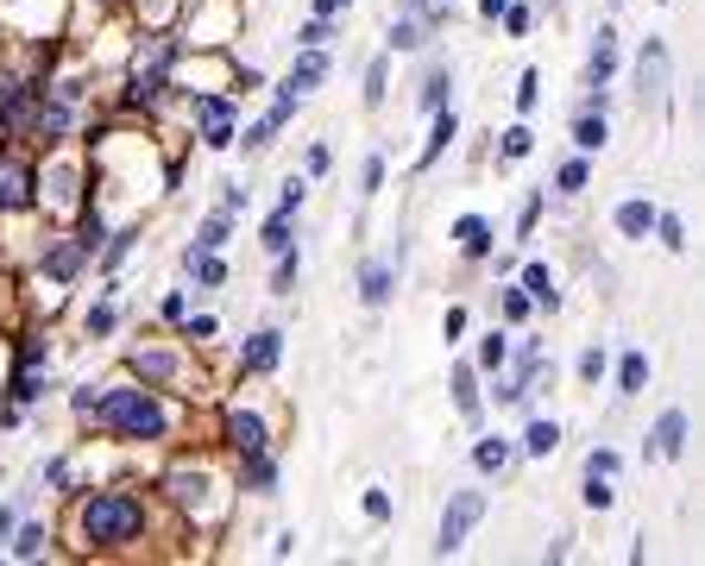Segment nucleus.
<instances>
[{
  "label": "nucleus",
  "instance_id": "nucleus-21",
  "mask_svg": "<svg viewBox=\"0 0 705 566\" xmlns=\"http://www.w3.org/2000/svg\"><path fill=\"white\" fill-rule=\"evenodd\" d=\"M139 371L164 384V378H176V359H171V352H139Z\"/></svg>",
  "mask_w": 705,
  "mask_h": 566
},
{
  "label": "nucleus",
  "instance_id": "nucleus-39",
  "mask_svg": "<svg viewBox=\"0 0 705 566\" xmlns=\"http://www.w3.org/2000/svg\"><path fill=\"white\" fill-rule=\"evenodd\" d=\"M580 183H586V164H561V189H568V196L580 189Z\"/></svg>",
  "mask_w": 705,
  "mask_h": 566
},
{
  "label": "nucleus",
  "instance_id": "nucleus-9",
  "mask_svg": "<svg viewBox=\"0 0 705 566\" xmlns=\"http://www.w3.org/2000/svg\"><path fill=\"white\" fill-rule=\"evenodd\" d=\"M32 202V176L20 164H0V208H25Z\"/></svg>",
  "mask_w": 705,
  "mask_h": 566
},
{
  "label": "nucleus",
  "instance_id": "nucleus-6",
  "mask_svg": "<svg viewBox=\"0 0 705 566\" xmlns=\"http://www.w3.org/2000/svg\"><path fill=\"white\" fill-rule=\"evenodd\" d=\"M227 441H234L239 453H258V447H265V415L234 410V415H227Z\"/></svg>",
  "mask_w": 705,
  "mask_h": 566
},
{
  "label": "nucleus",
  "instance_id": "nucleus-3",
  "mask_svg": "<svg viewBox=\"0 0 705 566\" xmlns=\"http://www.w3.org/2000/svg\"><path fill=\"white\" fill-rule=\"evenodd\" d=\"M479 516H486V497H479V491H460L448 504V516H441V554H453V547L467 542V528L479 523Z\"/></svg>",
  "mask_w": 705,
  "mask_h": 566
},
{
  "label": "nucleus",
  "instance_id": "nucleus-36",
  "mask_svg": "<svg viewBox=\"0 0 705 566\" xmlns=\"http://www.w3.org/2000/svg\"><path fill=\"white\" fill-rule=\"evenodd\" d=\"M272 133H277L272 120H258L253 133H246V152H265V145H272Z\"/></svg>",
  "mask_w": 705,
  "mask_h": 566
},
{
  "label": "nucleus",
  "instance_id": "nucleus-18",
  "mask_svg": "<svg viewBox=\"0 0 705 566\" xmlns=\"http://www.w3.org/2000/svg\"><path fill=\"white\" fill-rule=\"evenodd\" d=\"M523 290L535 296V302H549V309H554V277H549V265H529V271H523Z\"/></svg>",
  "mask_w": 705,
  "mask_h": 566
},
{
  "label": "nucleus",
  "instance_id": "nucleus-27",
  "mask_svg": "<svg viewBox=\"0 0 705 566\" xmlns=\"http://www.w3.org/2000/svg\"><path fill=\"white\" fill-rule=\"evenodd\" d=\"M246 485H258V491L272 485V460H265V447H258V453H246Z\"/></svg>",
  "mask_w": 705,
  "mask_h": 566
},
{
  "label": "nucleus",
  "instance_id": "nucleus-19",
  "mask_svg": "<svg viewBox=\"0 0 705 566\" xmlns=\"http://www.w3.org/2000/svg\"><path fill=\"white\" fill-rule=\"evenodd\" d=\"M453 403H460V415H479V391H472V371L467 366L453 371Z\"/></svg>",
  "mask_w": 705,
  "mask_h": 566
},
{
  "label": "nucleus",
  "instance_id": "nucleus-16",
  "mask_svg": "<svg viewBox=\"0 0 705 566\" xmlns=\"http://www.w3.org/2000/svg\"><path fill=\"white\" fill-rule=\"evenodd\" d=\"M453 133H460V120H453V114H435V138H429V152H422V164H435V157L448 152Z\"/></svg>",
  "mask_w": 705,
  "mask_h": 566
},
{
  "label": "nucleus",
  "instance_id": "nucleus-4",
  "mask_svg": "<svg viewBox=\"0 0 705 566\" xmlns=\"http://www.w3.org/2000/svg\"><path fill=\"white\" fill-rule=\"evenodd\" d=\"M636 82H643V107L667 95V44H662V39H648L643 63H636Z\"/></svg>",
  "mask_w": 705,
  "mask_h": 566
},
{
  "label": "nucleus",
  "instance_id": "nucleus-2",
  "mask_svg": "<svg viewBox=\"0 0 705 566\" xmlns=\"http://www.w3.org/2000/svg\"><path fill=\"white\" fill-rule=\"evenodd\" d=\"M139 528H145V504H139V497H126V491H108V497H95V504L82 510V535H89L95 547L133 542Z\"/></svg>",
  "mask_w": 705,
  "mask_h": 566
},
{
  "label": "nucleus",
  "instance_id": "nucleus-12",
  "mask_svg": "<svg viewBox=\"0 0 705 566\" xmlns=\"http://www.w3.org/2000/svg\"><path fill=\"white\" fill-rule=\"evenodd\" d=\"M648 227H655V208H648V202H624V208H617V234L624 239H643Z\"/></svg>",
  "mask_w": 705,
  "mask_h": 566
},
{
  "label": "nucleus",
  "instance_id": "nucleus-34",
  "mask_svg": "<svg viewBox=\"0 0 705 566\" xmlns=\"http://www.w3.org/2000/svg\"><path fill=\"white\" fill-rule=\"evenodd\" d=\"M366 101H372V107L385 101V63H372V70H366Z\"/></svg>",
  "mask_w": 705,
  "mask_h": 566
},
{
  "label": "nucleus",
  "instance_id": "nucleus-7",
  "mask_svg": "<svg viewBox=\"0 0 705 566\" xmlns=\"http://www.w3.org/2000/svg\"><path fill=\"white\" fill-rule=\"evenodd\" d=\"M681 447H686V415L667 410L662 422H655V453H662V460H681Z\"/></svg>",
  "mask_w": 705,
  "mask_h": 566
},
{
  "label": "nucleus",
  "instance_id": "nucleus-42",
  "mask_svg": "<svg viewBox=\"0 0 705 566\" xmlns=\"http://www.w3.org/2000/svg\"><path fill=\"white\" fill-rule=\"evenodd\" d=\"M114 328V309H108V302H101V309H89V333H108Z\"/></svg>",
  "mask_w": 705,
  "mask_h": 566
},
{
  "label": "nucleus",
  "instance_id": "nucleus-22",
  "mask_svg": "<svg viewBox=\"0 0 705 566\" xmlns=\"http://www.w3.org/2000/svg\"><path fill=\"white\" fill-rule=\"evenodd\" d=\"M643 378H648V359H643V352H630V359H624V371H617V384H624V397H630V391H643Z\"/></svg>",
  "mask_w": 705,
  "mask_h": 566
},
{
  "label": "nucleus",
  "instance_id": "nucleus-14",
  "mask_svg": "<svg viewBox=\"0 0 705 566\" xmlns=\"http://www.w3.org/2000/svg\"><path fill=\"white\" fill-rule=\"evenodd\" d=\"M359 284H366V302L378 309V302H391V284H397V277H391V265H366V277H359Z\"/></svg>",
  "mask_w": 705,
  "mask_h": 566
},
{
  "label": "nucleus",
  "instance_id": "nucleus-23",
  "mask_svg": "<svg viewBox=\"0 0 705 566\" xmlns=\"http://www.w3.org/2000/svg\"><path fill=\"white\" fill-rule=\"evenodd\" d=\"M202 253H221V246H227V215H208L202 220V239H196Z\"/></svg>",
  "mask_w": 705,
  "mask_h": 566
},
{
  "label": "nucleus",
  "instance_id": "nucleus-26",
  "mask_svg": "<svg viewBox=\"0 0 705 566\" xmlns=\"http://www.w3.org/2000/svg\"><path fill=\"white\" fill-rule=\"evenodd\" d=\"M573 138H580V145H586V152H599V145H605V114H599V120H580V126H573Z\"/></svg>",
  "mask_w": 705,
  "mask_h": 566
},
{
  "label": "nucleus",
  "instance_id": "nucleus-30",
  "mask_svg": "<svg viewBox=\"0 0 705 566\" xmlns=\"http://www.w3.org/2000/svg\"><path fill=\"white\" fill-rule=\"evenodd\" d=\"M32 133H39V138H58V133H63V107H39Z\"/></svg>",
  "mask_w": 705,
  "mask_h": 566
},
{
  "label": "nucleus",
  "instance_id": "nucleus-33",
  "mask_svg": "<svg viewBox=\"0 0 705 566\" xmlns=\"http://www.w3.org/2000/svg\"><path fill=\"white\" fill-rule=\"evenodd\" d=\"M586 504H592V510H605V504H611V485L599 478V472H586Z\"/></svg>",
  "mask_w": 705,
  "mask_h": 566
},
{
  "label": "nucleus",
  "instance_id": "nucleus-25",
  "mask_svg": "<svg viewBox=\"0 0 705 566\" xmlns=\"http://www.w3.org/2000/svg\"><path fill=\"white\" fill-rule=\"evenodd\" d=\"M265 253H277V258L290 253V215H277L272 227H265Z\"/></svg>",
  "mask_w": 705,
  "mask_h": 566
},
{
  "label": "nucleus",
  "instance_id": "nucleus-24",
  "mask_svg": "<svg viewBox=\"0 0 705 566\" xmlns=\"http://www.w3.org/2000/svg\"><path fill=\"white\" fill-rule=\"evenodd\" d=\"M176 497H183V504H208V478H190V472H176Z\"/></svg>",
  "mask_w": 705,
  "mask_h": 566
},
{
  "label": "nucleus",
  "instance_id": "nucleus-38",
  "mask_svg": "<svg viewBox=\"0 0 705 566\" xmlns=\"http://www.w3.org/2000/svg\"><path fill=\"white\" fill-rule=\"evenodd\" d=\"M391 44H397V51H416V44H422V32H416V25H391Z\"/></svg>",
  "mask_w": 705,
  "mask_h": 566
},
{
  "label": "nucleus",
  "instance_id": "nucleus-5",
  "mask_svg": "<svg viewBox=\"0 0 705 566\" xmlns=\"http://www.w3.org/2000/svg\"><path fill=\"white\" fill-rule=\"evenodd\" d=\"M611 70H617V32H599V44H592V63H586V89H605Z\"/></svg>",
  "mask_w": 705,
  "mask_h": 566
},
{
  "label": "nucleus",
  "instance_id": "nucleus-43",
  "mask_svg": "<svg viewBox=\"0 0 705 566\" xmlns=\"http://www.w3.org/2000/svg\"><path fill=\"white\" fill-rule=\"evenodd\" d=\"M378 183H385V157H366V196H372Z\"/></svg>",
  "mask_w": 705,
  "mask_h": 566
},
{
  "label": "nucleus",
  "instance_id": "nucleus-8",
  "mask_svg": "<svg viewBox=\"0 0 705 566\" xmlns=\"http://www.w3.org/2000/svg\"><path fill=\"white\" fill-rule=\"evenodd\" d=\"M196 114H202V126H208V145H234V133H227V101H215V95H202L196 101Z\"/></svg>",
  "mask_w": 705,
  "mask_h": 566
},
{
  "label": "nucleus",
  "instance_id": "nucleus-44",
  "mask_svg": "<svg viewBox=\"0 0 705 566\" xmlns=\"http://www.w3.org/2000/svg\"><path fill=\"white\" fill-rule=\"evenodd\" d=\"M340 7H347V0H315V13H340Z\"/></svg>",
  "mask_w": 705,
  "mask_h": 566
},
{
  "label": "nucleus",
  "instance_id": "nucleus-31",
  "mask_svg": "<svg viewBox=\"0 0 705 566\" xmlns=\"http://www.w3.org/2000/svg\"><path fill=\"white\" fill-rule=\"evenodd\" d=\"M529 145H535L529 126H510V133H504V157H529Z\"/></svg>",
  "mask_w": 705,
  "mask_h": 566
},
{
  "label": "nucleus",
  "instance_id": "nucleus-11",
  "mask_svg": "<svg viewBox=\"0 0 705 566\" xmlns=\"http://www.w3.org/2000/svg\"><path fill=\"white\" fill-rule=\"evenodd\" d=\"M453 239H460V253H467V258H486V253H491V227H486L479 215L460 220V227H453Z\"/></svg>",
  "mask_w": 705,
  "mask_h": 566
},
{
  "label": "nucleus",
  "instance_id": "nucleus-17",
  "mask_svg": "<svg viewBox=\"0 0 705 566\" xmlns=\"http://www.w3.org/2000/svg\"><path fill=\"white\" fill-rule=\"evenodd\" d=\"M76 265H82V246H51L44 253V271L51 277H76Z\"/></svg>",
  "mask_w": 705,
  "mask_h": 566
},
{
  "label": "nucleus",
  "instance_id": "nucleus-40",
  "mask_svg": "<svg viewBox=\"0 0 705 566\" xmlns=\"http://www.w3.org/2000/svg\"><path fill=\"white\" fill-rule=\"evenodd\" d=\"M599 371H605V352H586V359H580V378H586V384H599Z\"/></svg>",
  "mask_w": 705,
  "mask_h": 566
},
{
  "label": "nucleus",
  "instance_id": "nucleus-41",
  "mask_svg": "<svg viewBox=\"0 0 705 566\" xmlns=\"http://www.w3.org/2000/svg\"><path fill=\"white\" fill-rule=\"evenodd\" d=\"M535 95H542V82H535V76H523V89H517V107L529 114V107H535Z\"/></svg>",
  "mask_w": 705,
  "mask_h": 566
},
{
  "label": "nucleus",
  "instance_id": "nucleus-35",
  "mask_svg": "<svg viewBox=\"0 0 705 566\" xmlns=\"http://www.w3.org/2000/svg\"><path fill=\"white\" fill-rule=\"evenodd\" d=\"M586 472H599V478H611V472H617V453H611V447H599V453H592V460H586Z\"/></svg>",
  "mask_w": 705,
  "mask_h": 566
},
{
  "label": "nucleus",
  "instance_id": "nucleus-13",
  "mask_svg": "<svg viewBox=\"0 0 705 566\" xmlns=\"http://www.w3.org/2000/svg\"><path fill=\"white\" fill-rule=\"evenodd\" d=\"M321 76H328V58H321V51H309V58H303V63L290 70V89H296V95H309V89H315Z\"/></svg>",
  "mask_w": 705,
  "mask_h": 566
},
{
  "label": "nucleus",
  "instance_id": "nucleus-15",
  "mask_svg": "<svg viewBox=\"0 0 705 566\" xmlns=\"http://www.w3.org/2000/svg\"><path fill=\"white\" fill-rule=\"evenodd\" d=\"M523 447L535 453V460H549V453L561 447V429H554V422H529V434H523Z\"/></svg>",
  "mask_w": 705,
  "mask_h": 566
},
{
  "label": "nucleus",
  "instance_id": "nucleus-28",
  "mask_svg": "<svg viewBox=\"0 0 705 566\" xmlns=\"http://www.w3.org/2000/svg\"><path fill=\"white\" fill-rule=\"evenodd\" d=\"M448 70H429V82H422V107H441V95H448Z\"/></svg>",
  "mask_w": 705,
  "mask_h": 566
},
{
  "label": "nucleus",
  "instance_id": "nucleus-1",
  "mask_svg": "<svg viewBox=\"0 0 705 566\" xmlns=\"http://www.w3.org/2000/svg\"><path fill=\"white\" fill-rule=\"evenodd\" d=\"M89 415H101L114 434H133V441H157V434L171 429L164 403L145 397V391H108V397H95V410H89Z\"/></svg>",
  "mask_w": 705,
  "mask_h": 566
},
{
  "label": "nucleus",
  "instance_id": "nucleus-20",
  "mask_svg": "<svg viewBox=\"0 0 705 566\" xmlns=\"http://www.w3.org/2000/svg\"><path fill=\"white\" fill-rule=\"evenodd\" d=\"M472 460H479V472H504L510 466V447H504V441H479Z\"/></svg>",
  "mask_w": 705,
  "mask_h": 566
},
{
  "label": "nucleus",
  "instance_id": "nucleus-37",
  "mask_svg": "<svg viewBox=\"0 0 705 566\" xmlns=\"http://www.w3.org/2000/svg\"><path fill=\"white\" fill-rule=\"evenodd\" d=\"M366 516H372V523H385V516H391V497H385V491H366Z\"/></svg>",
  "mask_w": 705,
  "mask_h": 566
},
{
  "label": "nucleus",
  "instance_id": "nucleus-32",
  "mask_svg": "<svg viewBox=\"0 0 705 566\" xmlns=\"http://www.w3.org/2000/svg\"><path fill=\"white\" fill-rule=\"evenodd\" d=\"M13 554H20V560H32V554H44V528H25L20 542H13Z\"/></svg>",
  "mask_w": 705,
  "mask_h": 566
},
{
  "label": "nucleus",
  "instance_id": "nucleus-29",
  "mask_svg": "<svg viewBox=\"0 0 705 566\" xmlns=\"http://www.w3.org/2000/svg\"><path fill=\"white\" fill-rule=\"evenodd\" d=\"M655 227H662V246H667V253H681V246H686V227L674 215H655Z\"/></svg>",
  "mask_w": 705,
  "mask_h": 566
},
{
  "label": "nucleus",
  "instance_id": "nucleus-10",
  "mask_svg": "<svg viewBox=\"0 0 705 566\" xmlns=\"http://www.w3.org/2000/svg\"><path fill=\"white\" fill-rule=\"evenodd\" d=\"M277 352H284V340H277V333H253L239 359H246V371H272V366H277Z\"/></svg>",
  "mask_w": 705,
  "mask_h": 566
}]
</instances>
